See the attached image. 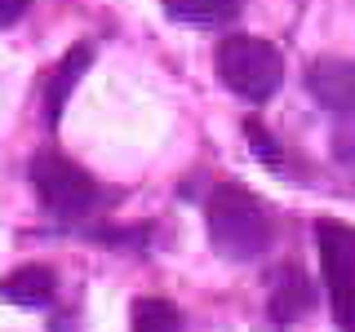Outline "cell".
Wrapping results in <instances>:
<instances>
[{
	"instance_id": "cell-10",
	"label": "cell",
	"mask_w": 355,
	"mask_h": 332,
	"mask_svg": "<svg viewBox=\"0 0 355 332\" xmlns=\"http://www.w3.org/2000/svg\"><path fill=\"white\" fill-rule=\"evenodd\" d=\"M133 332H182V315L160 297H138L133 302Z\"/></svg>"
},
{
	"instance_id": "cell-8",
	"label": "cell",
	"mask_w": 355,
	"mask_h": 332,
	"mask_svg": "<svg viewBox=\"0 0 355 332\" xmlns=\"http://www.w3.org/2000/svg\"><path fill=\"white\" fill-rule=\"evenodd\" d=\"M240 0H164V14L187 22V27H209V22L236 18Z\"/></svg>"
},
{
	"instance_id": "cell-6",
	"label": "cell",
	"mask_w": 355,
	"mask_h": 332,
	"mask_svg": "<svg viewBox=\"0 0 355 332\" xmlns=\"http://www.w3.org/2000/svg\"><path fill=\"white\" fill-rule=\"evenodd\" d=\"M53 293H58V275L49 266H18L14 275L0 279V297L14 302L22 310H36V306H49Z\"/></svg>"
},
{
	"instance_id": "cell-4",
	"label": "cell",
	"mask_w": 355,
	"mask_h": 332,
	"mask_svg": "<svg viewBox=\"0 0 355 332\" xmlns=\"http://www.w3.org/2000/svg\"><path fill=\"white\" fill-rule=\"evenodd\" d=\"M31 186L44 199V208L58 217H80L98 204V182L62 155H36L31 160Z\"/></svg>"
},
{
	"instance_id": "cell-2",
	"label": "cell",
	"mask_w": 355,
	"mask_h": 332,
	"mask_svg": "<svg viewBox=\"0 0 355 332\" xmlns=\"http://www.w3.org/2000/svg\"><path fill=\"white\" fill-rule=\"evenodd\" d=\"M218 71L227 80L231 93H240L244 102H266L284 80L280 49L271 40L258 36H227L218 44Z\"/></svg>"
},
{
	"instance_id": "cell-11",
	"label": "cell",
	"mask_w": 355,
	"mask_h": 332,
	"mask_svg": "<svg viewBox=\"0 0 355 332\" xmlns=\"http://www.w3.org/2000/svg\"><path fill=\"white\" fill-rule=\"evenodd\" d=\"M244 138H249L253 147H258V151L266 155V164H271V169H284V164H280V155H275V147H271V138L262 133V124H244Z\"/></svg>"
},
{
	"instance_id": "cell-5",
	"label": "cell",
	"mask_w": 355,
	"mask_h": 332,
	"mask_svg": "<svg viewBox=\"0 0 355 332\" xmlns=\"http://www.w3.org/2000/svg\"><path fill=\"white\" fill-rule=\"evenodd\" d=\"M306 93L324 111H338V116L355 111V62H347V58L311 62L306 66Z\"/></svg>"
},
{
	"instance_id": "cell-3",
	"label": "cell",
	"mask_w": 355,
	"mask_h": 332,
	"mask_svg": "<svg viewBox=\"0 0 355 332\" xmlns=\"http://www.w3.org/2000/svg\"><path fill=\"white\" fill-rule=\"evenodd\" d=\"M315 248H320V270L329 284L333 319L342 332H355V226L347 221H315Z\"/></svg>"
},
{
	"instance_id": "cell-9",
	"label": "cell",
	"mask_w": 355,
	"mask_h": 332,
	"mask_svg": "<svg viewBox=\"0 0 355 332\" xmlns=\"http://www.w3.org/2000/svg\"><path fill=\"white\" fill-rule=\"evenodd\" d=\"M306 306H311V284H306V275L297 270V266H288L284 284L275 288V297H271V319L293 324L297 315H306Z\"/></svg>"
},
{
	"instance_id": "cell-7",
	"label": "cell",
	"mask_w": 355,
	"mask_h": 332,
	"mask_svg": "<svg viewBox=\"0 0 355 332\" xmlns=\"http://www.w3.org/2000/svg\"><path fill=\"white\" fill-rule=\"evenodd\" d=\"M89 62H94V49L89 44H76L71 53L58 62V71L49 75V89H44V116H49V124H58L62 120V107H67V98H71V89H76V80L89 71Z\"/></svg>"
},
{
	"instance_id": "cell-1",
	"label": "cell",
	"mask_w": 355,
	"mask_h": 332,
	"mask_svg": "<svg viewBox=\"0 0 355 332\" xmlns=\"http://www.w3.org/2000/svg\"><path fill=\"white\" fill-rule=\"evenodd\" d=\"M209 243L222 257L249 261L271 243V217L258 204V195H249L244 186L227 182L209 195Z\"/></svg>"
},
{
	"instance_id": "cell-12",
	"label": "cell",
	"mask_w": 355,
	"mask_h": 332,
	"mask_svg": "<svg viewBox=\"0 0 355 332\" xmlns=\"http://www.w3.org/2000/svg\"><path fill=\"white\" fill-rule=\"evenodd\" d=\"M31 0H0V27H14V22L27 14Z\"/></svg>"
}]
</instances>
